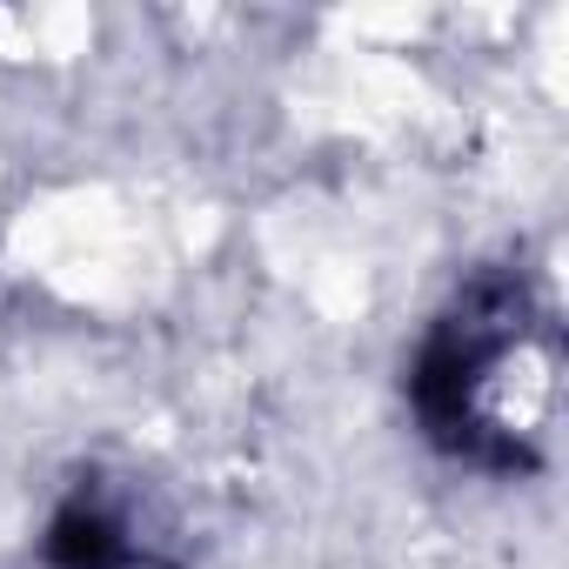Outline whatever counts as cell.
I'll list each match as a JSON object with an SVG mask.
<instances>
[{"mask_svg": "<svg viewBox=\"0 0 569 569\" xmlns=\"http://www.w3.org/2000/svg\"><path fill=\"white\" fill-rule=\"evenodd\" d=\"M556 396H562V342L549 302L522 268H482L436 316L409 369V402L422 436L482 476L542 469Z\"/></svg>", "mask_w": 569, "mask_h": 569, "instance_id": "1", "label": "cell"}, {"mask_svg": "<svg viewBox=\"0 0 569 569\" xmlns=\"http://www.w3.org/2000/svg\"><path fill=\"white\" fill-rule=\"evenodd\" d=\"M48 562L54 569H141V549L121 509H108L101 496H74L48 522Z\"/></svg>", "mask_w": 569, "mask_h": 569, "instance_id": "2", "label": "cell"}]
</instances>
